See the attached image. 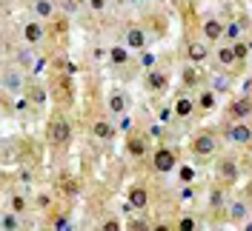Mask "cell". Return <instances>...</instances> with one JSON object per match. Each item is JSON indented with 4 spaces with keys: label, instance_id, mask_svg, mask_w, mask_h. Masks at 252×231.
<instances>
[{
    "label": "cell",
    "instance_id": "obj_2",
    "mask_svg": "<svg viewBox=\"0 0 252 231\" xmlns=\"http://www.w3.org/2000/svg\"><path fill=\"white\" fill-rule=\"evenodd\" d=\"M189 149H192L195 157H212V154L218 152V140H215L212 131H198L192 137V143H189Z\"/></svg>",
    "mask_w": 252,
    "mask_h": 231
},
{
    "label": "cell",
    "instance_id": "obj_30",
    "mask_svg": "<svg viewBox=\"0 0 252 231\" xmlns=\"http://www.w3.org/2000/svg\"><path fill=\"white\" fill-rule=\"evenodd\" d=\"M86 6H89L92 12H103V9H106V0H86Z\"/></svg>",
    "mask_w": 252,
    "mask_h": 231
},
{
    "label": "cell",
    "instance_id": "obj_11",
    "mask_svg": "<svg viewBox=\"0 0 252 231\" xmlns=\"http://www.w3.org/2000/svg\"><path fill=\"white\" fill-rule=\"evenodd\" d=\"M126 197H129V205H132V208H135V211H143V208H146V205H149V191H146V185H129V194H126Z\"/></svg>",
    "mask_w": 252,
    "mask_h": 231
},
{
    "label": "cell",
    "instance_id": "obj_34",
    "mask_svg": "<svg viewBox=\"0 0 252 231\" xmlns=\"http://www.w3.org/2000/svg\"><path fill=\"white\" fill-rule=\"evenodd\" d=\"M100 229H106V231H118V229H121V223H118V220L112 217V220H106V223H103Z\"/></svg>",
    "mask_w": 252,
    "mask_h": 231
},
{
    "label": "cell",
    "instance_id": "obj_8",
    "mask_svg": "<svg viewBox=\"0 0 252 231\" xmlns=\"http://www.w3.org/2000/svg\"><path fill=\"white\" fill-rule=\"evenodd\" d=\"M172 108H175V117L178 120H189L192 114H195V108H198V103L189 97L187 92H181L178 97H175V103H172Z\"/></svg>",
    "mask_w": 252,
    "mask_h": 231
},
{
    "label": "cell",
    "instance_id": "obj_1",
    "mask_svg": "<svg viewBox=\"0 0 252 231\" xmlns=\"http://www.w3.org/2000/svg\"><path fill=\"white\" fill-rule=\"evenodd\" d=\"M46 140L52 146H69V140H72V123L63 117V114H55L46 126Z\"/></svg>",
    "mask_w": 252,
    "mask_h": 231
},
{
    "label": "cell",
    "instance_id": "obj_14",
    "mask_svg": "<svg viewBox=\"0 0 252 231\" xmlns=\"http://www.w3.org/2000/svg\"><path fill=\"white\" fill-rule=\"evenodd\" d=\"M215 63L218 66H223V69H232L238 63V57H235V49H232V43H218L215 46Z\"/></svg>",
    "mask_w": 252,
    "mask_h": 231
},
{
    "label": "cell",
    "instance_id": "obj_18",
    "mask_svg": "<svg viewBox=\"0 0 252 231\" xmlns=\"http://www.w3.org/2000/svg\"><path fill=\"white\" fill-rule=\"evenodd\" d=\"M92 134L97 140H103V143H106V140L115 137V126H112L109 120H103V117H97V120L92 123Z\"/></svg>",
    "mask_w": 252,
    "mask_h": 231
},
{
    "label": "cell",
    "instance_id": "obj_37",
    "mask_svg": "<svg viewBox=\"0 0 252 231\" xmlns=\"http://www.w3.org/2000/svg\"><path fill=\"white\" fill-rule=\"evenodd\" d=\"M129 3H132V6H141L143 0H129Z\"/></svg>",
    "mask_w": 252,
    "mask_h": 231
},
{
    "label": "cell",
    "instance_id": "obj_27",
    "mask_svg": "<svg viewBox=\"0 0 252 231\" xmlns=\"http://www.w3.org/2000/svg\"><path fill=\"white\" fill-rule=\"evenodd\" d=\"M178 229L181 231H195L198 229V220H195V217H181V220H178Z\"/></svg>",
    "mask_w": 252,
    "mask_h": 231
},
{
    "label": "cell",
    "instance_id": "obj_29",
    "mask_svg": "<svg viewBox=\"0 0 252 231\" xmlns=\"http://www.w3.org/2000/svg\"><path fill=\"white\" fill-rule=\"evenodd\" d=\"M181 183H195V169H189V166H181Z\"/></svg>",
    "mask_w": 252,
    "mask_h": 231
},
{
    "label": "cell",
    "instance_id": "obj_13",
    "mask_svg": "<svg viewBox=\"0 0 252 231\" xmlns=\"http://www.w3.org/2000/svg\"><path fill=\"white\" fill-rule=\"evenodd\" d=\"M126 152L132 154L135 160H138V157H146V152H149V146H146V137H143V134H138V131L126 134Z\"/></svg>",
    "mask_w": 252,
    "mask_h": 231
},
{
    "label": "cell",
    "instance_id": "obj_9",
    "mask_svg": "<svg viewBox=\"0 0 252 231\" xmlns=\"http://www.w3.org/2000/svg\"><path fill=\"white\" fill-rule=\"evenodd\" d=\"M235 123H241V120H250L252 117V97L247 94V97H238V100H232V106H229V111H226Z\"/></svg>",
    "mask_w": 252,
    "mask_h": 231
},
{
    "label": "cell",
    "instance_id": "obj_38",
    "mask_svg": "<svg viewBox=\"0 0 252 231\" xmlns=\"http://www.w3.org/2000/svg\"><path fill=\"white\" fill-rule=\"evenodd\" d=\"M250 46H252V40H250Z\"/></svg>",
    "mask_w": 252,
    "mask_h": 231
},
{
    "label": "cell",
    "instance_id": "obj_23",
    "mask_svg": "<svg viewBox=\"0 0 252 231\" xmlns=\"http://www.w3.org/2000/svg\"><path fill=\"white\" fill-rule=\"evenodd\" d=\"M229 220H232V223H247V203L244 200L229 203Z\"/></svg>",
    "mask_w": 252,
    "mask_h": 231
},
{
    "label": "cell",
    "instance_id": "obj_6",
    "mask_svg": "<svg viewBox=\"0 0 252 231\" xmlns=\"http://www.w3.org/2000/svg\"><path fill=\"white\" fill-rule=\"evenodd\" d=\"M143 83H146V92H152V94H163L169 89V77H166V72H160V69H149Z\"/></svg>",
    "mask_w": 252,
    "mask_h": 231
},
{
    "label": "cell",
    "instance_id": "obj_4",
    "mask_svg": "<svg viewBox=\"0 0 252 231\" xmlns=\"http://www.w3.org/2000/svg\"><path fill=\"white\" fill-rule=\"evenodd\" d=\"M201 34H204L206 43H220L223 34H226V23L218 20V17H206L204 23H201Z\"/></svg>",
    "mask_w": 252,
    "mask_h": 231
},
{
    "label": "cell",
    "instance_id": "obj_5",
    "mask_svg": "<svg viewBox=\"0 0 252 231\" xmlns=\"http://www.w3.org/2000/svg\"><path fill=\"white\" fill-rule=\"evenodd\" d=\"M3 92L6 94L29 92V89H26V77H23L20 69H6V72H3Z\"/></svg>",
    "mask_w": 252,
    "mask_h": 231
},
{
    "label": "cell",
    "instance_id": "obj_28",
    "mask_svg": "<svg viewBox=\"0 0 252 231\" xmlns=\"http://www.w3.org/2000/svg\"><path fill=\"white\" fill-rule=\"evenodd\" d=\"M223 205V191L220 188H212V194H209V208H220Z\"/></svg>",
    "mask_w": 252,
    "mask_h": 231
},
{
    "label": "cell",
    "instance_id": "obj_21",
    "mask_svg": "<svg viewBox=\"0 0 252 231\" xmlns=\"http://www.w3.org/2000/svg\"><path fill=\"white\" fill-rule=\"evenodd\" d=\"M132 60V54H129V46H112L109 49V63L112 66H126V63Z\"/></svg>",
    "mask_w": 252,
    "mask_h": 231
},
{
    "label": "cell",
    "instance_id": "obj_32",
    "mask_svg": "<svg viewBox=\"0 0 252 231\" xmlns=\"http://www.w3.org/2000/svg\"><path fill=\"white\" fill-rule=\"evenodd\" d=\"M49 205H52V197H49V194H40V197H37V208H40V211H46Z\"/></svg>",
    "mask_w": 252,
    "mask_h": 231
},
{
    "label": "cell",
    "instance_id": "obj_19",
    "mask_svg": "<svg viewBox=\"0 0 252 231\" xmlns=\"http://www.w3.org/2000/svg\"><path fill=\"white\" fill-rule=\"evenodd\" d=\"M195 103H198V108H201L204 114H209V111L215 108V103H218V97H215V89H201Z\"/></svg>",
    "mask_w": 252,
    "mask_h": 231
},
{
    "label": "cell",
    "instance_id": "obj_16",
    "mask_svg": "<svg viewBox=\"0 0 252 231\" xmlns=\"http://www.w3.org/2000/svg\"><path fill=\"white\" fill-rule=\"evenodd\" d=\"M218 177L226 180V185L238 183V163L232 160V157H223V160L218 163Z\"/></svg>",
    "mask_w": 252,
    "mask_h": 231
},
{
    "label": "cell",
    "instance_id": "obj_17",
    "mask_svg": "<svg viewBox=\"0 0 252 231\" xmlns=\"http://www.w3.org/2000/svg\"><path fill=\"white\" fill-rule=\"evenodd\" d=\"M206 57H209V46L204 43H198V40H192V43H187V60L189 63H204Z\"/></svg>",
    "mask_w": 252,
    "mask_h": 231
},
{
    "label": "cell",
    "instance_id": "obj_24",
    "mask_svg": "<svg viewBox=\"0 0 252 231\" xmlns=\"http://www.w3.org/2000/svg\"><path fill=\"white\" fill-rule=\"evenodd\" d=\"M232 49H235V57H238V63H244L247 57H250V51H252V46L247 43V40H232Z\"/></svg>",
    "mask_w": 252,
    "mask_h": 231
},
{
    "label": "cell",
    "instance_id": "obj_26",
    "mask_svg": "<svg viewBox=\"0 0 252 231\" xmlns=\"http://www.w3.org/2000/svg\"><path fill=\"white\" fill-rule=\"evenodd\" d=\"M29 97H32V103H34V106H43V103H46V92H43L40 86L29 89Z\"/></svg>",
    "mask_w": 252,
    "mask_h": 231
},
{
    "label": "cell",
    "instance_id": "obj_7",
    "mask_svg": "<svg viewBox=\"0 0 252 231\" xmlns=\"http://www.w3.org/2000/svg\"><path fill=\"white\" fill-rule=\"evenodd\" d=\"M124 43L132 51H143V49L149 46V37H146V31H143V26H129L124 34Z\"/></svg>",
    "mask_w": 252,
    "mask_h": 231
},
{
    "label": "cell",
    "instance_id": "obj_10",
    "mask_svg": "<svg viewBox=\"0 0 252 231\" xmlns=\"http://www.w3.org/2000/svg\"><path fill=\"white\" fill-rule=\"evenodd\" d=\"M23 40H26V46H37L43 40V20L40 17H34L23 26Z\"/></svg>",
    "mask_w": 252,
    "mask_h": 231
},
{
    "label": "cell",
    "instance_id": "obj_25",
    "mask_svg": "<svg viewBox=\"0 0 252 231\" xmlns=\"http://www.w3.org/2000/svg\"><path fill=\"white\" fill-rule=\"evenodd\" d=\"M6 208H12V211H17V214H23V211H26V197H23V194H12Z\"/></svg>",
    "mask_w": 252,
    "mask_h": 231
},
{
    "label": "cell",
    "instance_id": "obj_12",
    "mask_svg": "<svg viewBox=\"0 0 252 231\" xmlns=\"http://www.w3.org/2000/svg\"><path fill=\"white\" fill-rule=\"evenodd\" d=\"M229 140L238 143V146H250V143H252V126H250V120H241V123L232 126V128H229Z\"/></svg>",
    "mask_w": 252,
    "mask_h": 231
},
{
    "label": "cell",
    "instance_id": "obj_36",
    "mask_svg": "<svg viewBox=\"0 0 252 231\" xmlns=\"http://www.w3.org/2000/svg\"><path fill=\"white\" fill-rule=\"evenodd\" d=\"M244 229H247V231H252V220H247V226H244Z\"/></svg>",
    "mask_w": 252,
    "mask_h": 231
},
{
    "label": "cell",
    "instance_id": "obj_22",
    "mask_svg": "<svg viewBox=\"0 0 252 231\" xmlns=\"http://www.w3.org/2000/svg\"><path fill=\"white\" fill-rule=\"evenodd\" d=\"M0 229H3V231L20 229V214H17V211H12V208H6V211H3V217H0Z\"/></svg>",
    "mask_w": 252,
    "mask_h": 231
},
{
    "label": "cell",
    "instance_id": "obj_31",
    "mask_svg": "<svg viewBox=\"0 0 252 231\" xmlns=\"http://www.w3.org/2000/svg\"><path fill=\"white\" fill-rule=\"evenodd\" d=\"M195 80H198V77H195V69L187 66V72H184V83H187V86H195Z\"/></svg>",
    "mask_w": 252,
    "mask_h": 231
},
{
    "label": "cell",
    "instance_id": "obj_35",
    "mask_svg": "<svg viewBox=\"0 0 252 231\" xmlns=\"http://www.w3.org/2000/svg\"><path fill=\"white\" fill-rule=\"evenodd\" d=\"M129 229H132V231H143V229H149V226H146V220H132V223H129Z\"/></svg>",
    "mask_w": 252,
    "mask_h": 231
},
{
    "label": "cell",
    "instance_id": "obj_20",
    "mask_svg": "<svg viewBox=\"0 0 252 231\" xmlns=\"http://www.w3.org/2000/svg\"><path fill=\"white\" fill-rule=\"evenodd\" d=\"M32 12H34V17H40V20H52L55 17V3L52 0H34L32 3Z\"/></svg>",
    "mask_w": 252,
    "mask_h": 231
},
{
    "label": "cell",
    "instance_id": "obj_33",
    "mask_svg": "<svg viewBox=\"0 0 252 231\" xmlns=\"http://www.w3.org/2000/svg\"><path fill=\"white\" fill-rule=\"evenodd\" d=\"M223 37H229V40H238V23H229L226 26V34Z\"/></svg>",
    "mask_w": 252,
    "mask_h": 231
},
{
    "label": "cell",
    "instance_id": "obj_3",
    "mask_svg": "<svg viewBox=\"0 0 252 231\" xmlns=\"http://www.w3.org/2000/svg\"><path fill=\"white\" fill-rule=\"evenodd\" d=\"M152 169H155L158 174H172V171L178 169V154H175L172 149H166V146L155 149V154H152Z\"/></svg>",
    "mask_w": 252,
    "mask_h": 231
},
{
    "label": "cell",
    "instance_id": "obj_15",
    "mask_svg": "<svg viewBox=\"0 0 252 231\" xmlns=\"http://www.w3.org/2000/svg\"><path fill=\"white\" fill-rule=\"evenodd\" d=\"M106 106H109V111L115 114V117H121V114H126L129 100H126V94L121 92V89H112V92L106 94Z\"/></svg>",
    "mask_w": 252,
    "mask_h": 231
}]
</instances>
